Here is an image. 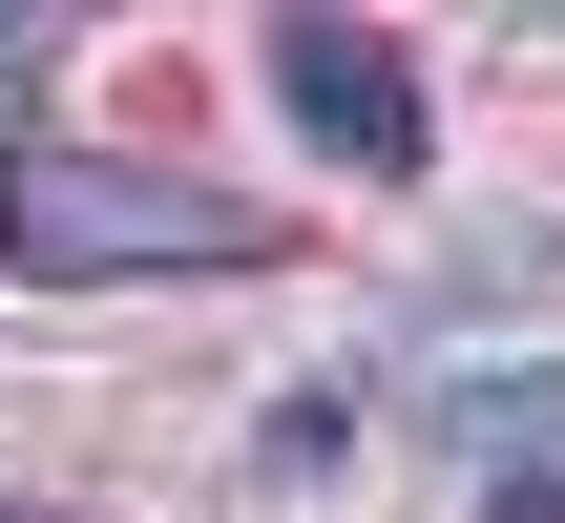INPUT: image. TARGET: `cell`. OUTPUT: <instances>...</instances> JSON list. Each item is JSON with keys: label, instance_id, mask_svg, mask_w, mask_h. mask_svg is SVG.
I'll return each mask as SVG.
<instances>
[{"label": "cell", "instance_id": "cell-1", "mask_svg": "<svg viewBox=\"0 0 565 523\" xmlns=\"http://www.w3.org/2000/svg\"><path fill=\"white\" fill-rule=\"evenodd\" d=\"M0 252L42 293H105V273H252L273 231L189 168H105V147H0Z\"/></svg>", "mask_w": 565, "mask_h": 523}, {"label": "cell", "instance_id": "cell-2", "mask_svg": "<svg viewBox=\"0 0 565 523\" xmlns=\"http://www.w3.org/2000/svg\"><path fill=\"white\" fill-rule=\"evenodd\" d=\"M273 105H294V126H315L335 168H377V189H398V168L440 147V126H419V63H398L377 21H273Z\"/></svg>", "mask_w": 565, "mask_h": 523}, {"label": "cell", "instance_id": "cell-3", "mask_svg": "<svg viewBox=\"0 0 565 523\" xmlns=\"http://www.w3.org/2000/svg\"><path fill=\"white\" fill-rule=\"evenodd\" d=\"M42 42H63V21H42V0H0V84H21V63H42Z\"/></svg>", "mask_w": 565, "mask_h": 523}, {"label": "cell", "instance_id": "cell-4", "mask_svg": "<svg viewBox=\"0 0 565 523\" xmlns=\"http://www.w3.org/2000/svg\"><path fill=\"white\" fill-rule=\"evenodd\" d=\"M0 523H42V503H0Z\"/></svg>", "mask_w": 565, "mask_h": 523}]
</instances>
